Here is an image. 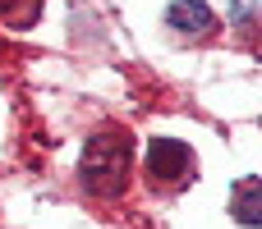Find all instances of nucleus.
<instances>
[{
	"label": "nucleus",
	"instance_id": "nucleus-1",
	"mask_svg": "<svg viewBox=\"0 0 262 229\" xmlns=\"http://www.w3.org/2000/svg\"><path fill=\"white\" fill-rule=\"evenodd\" d=\"M129 165H134V138H129V129H101V133H92L88 147H83L78 179H83V188H88L97 202H111V197L124 193Z\"/></svg>",
	"mask_w": 262,
	"mask_h": 229
},
{
	"label": "nucleus",
	"instance_id": "nucleus-2",
	"mask_svg": "<svg viewBox=\"0 0 262 229\" xmlns=\"http://www.w3.org/2000/svg\"><path fill=\"white\" fill-rule=\"evenodd\" d=\"M143 170H147V184H152L157 193H180L184 184H193L198 156H193V147L180 142V138H152Z\"/></svg>",
	"mask_w": 262,
	"mask_h": 229
},
{
	"label": "nucleus",
	"instance_id": "nucleus-3",
	"mask_svg": "<svg viewBox=\"0 0 262 229\" xmlns=\"http://www.w3.org/2000/svg\"><path fill=\"white\" fill-rule=\"evenodd\" d=\"M166 23H170L180 37H212V32H216V14H212L203 0H170Z\"/></svg>",
	"mask_w": 262,
	"mask_h": 229
},
{
	"label": "nucleus",
	"instance_id": "nucleus-4",
	"mask_svg": "<svg viewBox=\"0 0 262 229\" xmlns=\"http://www.w3.org/2000/svg\"><path fill=\"white\" fill-rule=\"evenodd\" d=\"M258 193H262V184L253 179V174L235 184V220H239V225H262V207H258Z\"/></svg>",
	"mask_w": 262,
	"mask_h": 229
},
{
	"label": "nucleus",
	"instance_id": "nucleus-5",
	"mask_svg": "<svg viewBox=\"0 0 262 229\" xmlns=\"http://www.w3.org/2000/svg\"><path fill=\"white\" fill-rule=\"evenodd\" d=\"M41 5H46V0H0V18H5L9 28H32V23L41 18Z\"/></svg>",
	"mask_w": 262,
	"mask_h": 229
}]
</instances>
